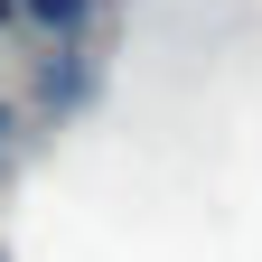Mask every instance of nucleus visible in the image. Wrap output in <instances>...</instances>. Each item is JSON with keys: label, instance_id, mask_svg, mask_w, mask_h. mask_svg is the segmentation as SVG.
Returning a JSON list of instances; mask_svg holds the SVG:
<instances>
[{"label": "nucleus", "instance_id": "nucleus-1", "mask_svg": "<svg viewBox=\"0 0 262 262\" xmlns=\"http://www.w3.org/2000/svg\"><path fill=\"white\" fill-rule=\"evenodd\" d=\"M28 10H38L47 28H66V38H75V19H84V0H28Z\"/></svg>", "mask_w": 262, "mask_h": 262}, {"label": "nucleus", "instance_id": "nucleus-2", "mask_svg": "<svg viewBox=\"0 0 262 262\" xmlns=\"http://www.w3.org/2000/svg\"><path fill=\"white\" fill-rule=\"evenodd\" d=\"M0 141H10V113H0Z\"/></svg>", "mask_w": 262, "mask_h": 262}]
</instances>
